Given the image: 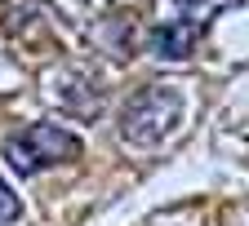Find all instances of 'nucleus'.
I'll use <instances>...</instances> for the list:
<instances>
[{"label": "nucleus", "instance_id": "f257e3e1", "mask_svg": "<svg viewBox=\"0 0 249 226\" xmlns=\"http://www.w3.org/2000/svg\"><path fill=\"white\" fill-rule=\"evenodd\" d=\"M0 155H5V164L22 178L31 173H45L53 164H71V160H80V138L71 133V129H62V124H27L18 129V133L5 138V146H0Z\"/></svg>", "mask_w": 249, "mask_h": 226}, {"label": "nucleus", "instance_id": "f03ea898", "mask_svg": "<svg viewBox=\"0 0 249 226\" xmlns=\"http://www.w3.org/2000/svg\"><path fill=\"white\" fill-rule=\"evenodd\" d=\"M182 120V98L165 84H142L120 107V138L129 146H160Z\"/></svg>", "mask_w": 249, "mask_h": 226}, {"label": "nucleus", "instance_id": "7ed1b4c3", "mask_svg": "<svg viewBox=\"0 0 249 226\" xmlns=\"http://www.w3.org/2000/svg\"><path fill=\"white\" fill-rule=\"evenodd\" d=\"M49 98H53L62 111L80 115V120H98V115H103V107H107V89L93 80V76H85V71L67 67V71H58V76H53Z\"/></svg>", "mask_w": 249, "mask_h": 226}, {"label": "nucleus", "instance_id": "20e7f679", "mask_svg": "<svg viewBox=\"0 0 249 226\" xmlns=\"http://www.w3.org/2000/svg\"><path fill=\"white\" fill-rule=\"evenodd\" d=\"M196 45H200V27H192V22H165V27H156L151 36H147V49L160 58V62H187L196 53Z\"/></svg>", "mask_w": 249, "mask_h": 226}, {"label": "nucleus", "instance_id": "39448f33", "mask_svg": "<svg viewBox=\"0 0 249 226\" xmlns=\"http://www.w3.org/2000/svg\"><path fill=\"white\" fill-rule=\"evenodd\" d=\"M174 5L182 9V22H192V27H200V31H205L218 14L231 5V0H174Z\"/></svg>", "mask_w": 249, "mask_h": 226}, {"label": "nucleus", "instance_id": "423d86ee", "mask_svg": "<svg viewBox=\"0 0 249 226\" xmlns=\"http://www.w3.org/2000/svg\"><path fill=\"white\" fill-rule=\"evenodd\" d=\"M18 217H22V200L14 195V186H5V178H0V226L18 222Z\"/></svg>", "mask_w": 249, "mask_h": 226}]
</instances>
